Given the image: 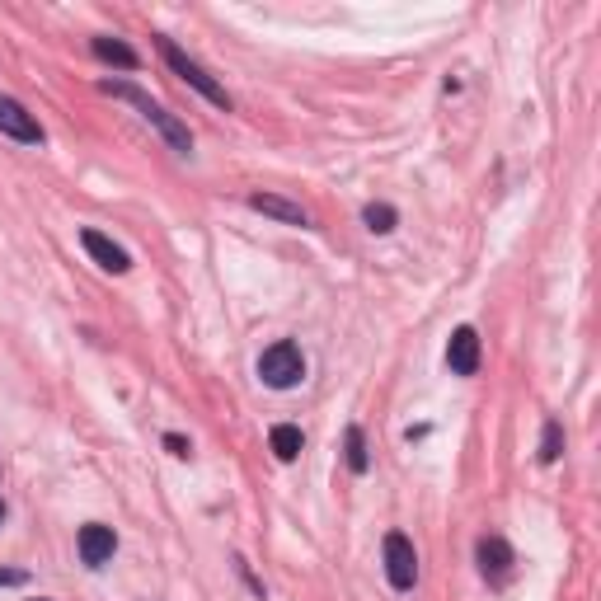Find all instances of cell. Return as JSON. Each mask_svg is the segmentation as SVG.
<instances>
[{"label": "cell", "instance_id": "cell-1", "mask_svg": "<svg viewBox=\"0 0 601 601\" xmlns=\"http://www.w3.org/2000/svg\"><path fill=\"white\" fill-rule=\"evenodd\" d=\"M104 90H108V94H113V99H127V104L137 108V113H141V118H146V123H151V127H155V132H160V137L170 141L174 151H184V155H188V151H193V132H188V127H184V123H179V118H174V113H165V108L155 104L151 94H141V90H137V85H113V80H108Z\"/></svg>", "mask_w": 601, "mask_h": 601}, {"label": "cell", "instance_id": "cell-2", "mask_svg": "<svg viewBox=\"0 0 601 601\" xmlns=\"http://www.w3.org/2000/svg\"><path fill=\"white\" fill-rule=\"evenodd\" d=\"M155 47H160L165 66H170V71H174L179 80H184V85H193V90H198L202 99H212L216 108H231V94L221 90V85H216V80L207 76V71H202V66L193 62V57H184V52H179V47H174L170 38H155Z\"/></svg>", "mask_w": 601, "mask_h": 601}, {"label": "cell", "instance_id": "cell-3", "mask_svg": "<svg viewBox=\"0 0 601 601\" xmlns=\"http://www.w3.org/2000/svg\"><path fill=\"white\" fill-rule=\"evenodd\" d=\"M259 376H263V386H273V390H292L301 376H306V357H301V348L296 343H273L268 353L259 357Z\"/></svg>", "mask_w": 601, "mask_h": 601}, {"label": "cell", "instance_id": "cell-4", "mask_svg": "<svg viewBox=\"0 0 601 601\" xmlns=\"http://www.w3.org/2000/svg\"><path fill=\"white\" fill-rule=\"evenodd\" d=\"M386 578L400 592L418 583V555H414V545H409V536H400V531L386 536Z\"/></svg>", "mask_w": 601, "mask_h": 601}, {"label": "cell", "instance_id": "cell-5", "mask_svg": "<svg viewBox=\"0 0 601 601\" xmlns=\"http://www.w3.org/2000/svg\"><path fill=\"white\" fill-rule=\"evenodd\" d=\"M0 132H5V137H15V141H29V146H33V141H43L38 118H33L19 99H5V94H0Z\"/></svg>", "mask_w": 601, "mask_h": 601}, {"label": "cell", "instance_id": "cell-6", "mask_svg": "<svg viewBox=\"0 0 601 601\" xmlns=\"http://www.w3.org/2000/svg\"><path fill=\"white\" fill-rule=\"evenodd\" d=\"M113 550H118V536H113V526H80V559L90 564V569H99L104 559H113Z\"/></svg>", "mask_w": 601, "mask_h": 601}, {"label": "cell", "instance_id": "cell-7", "mask_svg": "<svg viewBox=\"0 0 601 601\" xmlns=\"http://www.w3.org/2000/svg\"><path fill=\"white\" fill-rule=\"evenodd\" d=\"M80 245L90 249V259L99 263V268H108V273H127V268H132L127 249L113 245V240H108V235H99V231H80Z\"/></svg>", "mask_w": 601, "mask_h": 601}, {"label": "cell", "instance_id": "cell-8", "mask_svg": "<svg viewBox=\"0 0 601 601\" xmlns=\"http://www.w3.org/2000/svg\"><path fill=\"white\" fill-rule=\"evenodd\" d=\"M447 362H451L456 376H475V371H479V334H475V329H456V334H451Z\"/></svg>", "mask_w": 601, "mask_h": 601}, {"label": "cell", "instance_id": "cell-9", "mask_svg": "<svg viewBox=\"0 0 601 601\" xmlns=\"http://www.w3.org/2000/svg\"><path fill=\"white\" fill-rule=\"evenodd\" d=\"M479 569H484V578L503 583V578L512 573V550H508V540H498V536H484V540H479Z\"/></svg>", "mask_w": 601, "mask_h": 601}, {"label": "cell", "instance_id": "cell-10", "mask_svg": "<svg viewBox=\"0 0 601 601\" xmlns=\"http://www.w3.org/2000/svg\"><path fill=\"white\" fill-rule=\"evenodd\" d=\"M249 207H254V212H263V216H278V221H287V226H310V216L301 212L296 202L273 198V193H254V198H249Z\"/></svg>", "mask_w": 601, "mask_h": 601}, {"label": "cell", "instance_id": "cell-11", "mask_svg": "<svg viewBox=\"0 0 601 601\" xmlns=\"http://www.w3.org/2000/svg\"><path fill=\"white\" fill-rule=\"evenodd\" d=\"M90 47H94V57H99V62H113V66H123V71H137V66H141L137 52H132L127 43H118V38H94Z\"/></svg>", "mask_w": 601, "mask_h": 601}, {"label": "cell", "instance_id": "cell-12", "mask_svg": "<svg viewBox=\"0 0 601 601\" xmlns=\"http://www.w3.org/2000/svg\"><path fill=\"white\" fill-rule=\"evenodd\" d=\"M268 442H273V456H278V461H296V456H301V442H306V437H301V428L282 423V428H273V437H268Z\"/></svg>", "mask_w": 601, "mask_h": 601}, {"label": "cell", "instance_id": "cell-13", "mask_svg": "<svg viewBox=\"0 0 601 601\" xmlns=\"http://www.w3.org/2000/svg\"><path fill=\"white\" fill-rule=\"evenodd\" d=\"M348 470L367 475V437H362V428H348Z\"/></svg>", "mask_w": 601, "mask_h": 601}, {"label": "cell", "instance_id": "cell-14", "mask_svg": "<svg viewBox=\"0 0 601 601\" xmlns=\"http://www.w3.org/2000/svg\"><path fill=\"white\" fill-rule=\"evenodd\" d=\"M559 451H564V428H559V423H545V437H540V461H545V465L559 461Z\"/></svg>", "mask_w": 601, "mask_h": 601}, {"label": "cell", "instance_id": "cell-15", "mask_svg": "<svg viewBox=\"0 0 601 601\" xmlns=\"http://www.w3.org/2000/svg\"><path fill=\"white\" fill-rule=\"evenodd\" d=\"M367 226H371L376 235L395 231V207H386V202H371V207H367Z\"/></svg>", "mask_w": 601, "mask_h": 601}, {"label": "cell", "instance_id": "cell-16", "mask_svg": "<svg viewBox=\"0 0 601 601\" xmlns=\"http://www.w3.org/2000/svg\"><path fill=\"white\" fill-rule=\"evenodd\" d=\"M165 447H170V456H179V461H184L188 451H193V447H188V442H184V437H174V432H170V437H165Z\"/></svg>", "mask_w": 601, "mask_h": 601}, {"label": "cell", "instance_id": "cell-17", "mask_svg": "<svg viewBox=\"0 0 601 601\" xmlns=\"http://www.w3.org/2000/svg\"><path fill=\"white\" fill-rule=\"evenodd\" d=\"M24 583V573L19 569H0V587H19Z\"/></svg>", "mask_w": 601, "mask_h": 601}, {"label": "cell", "instance_id": "cell-18", "mask_svg": "<svg viewBox=\"0 0 601 601\" xmlns=\"http://www.w3.org/2000/svg\"><path fill=\"white\" fill-rule=\"evenodd\" d=\"M0 522H5V503H0Z\"/></svg>", "mask_w": 601, "mask_h": 601}]
</instances>
